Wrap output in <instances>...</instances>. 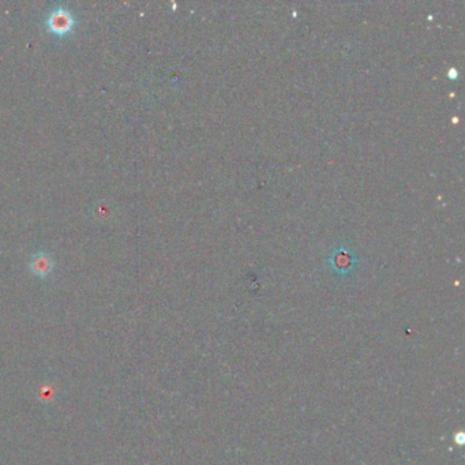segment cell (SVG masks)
I'll list each match as a JSON object with an SVG mask.
<instances>
[{"instance_id":"1","label":"cell","mask_w":465,"mask_h":465,"mask_svg":"<svg viewBox=\"0 0 465 465\" xmlns=\"http://www.w3.org/2000/svg\"><path fill=\"white\" fill-rule=\"evenodd\" d=\"M77 20L73 11L64 6H57L52 8L45 20V27L56 36L66 37L76 28Z\"/></svg>"},{"instance_id":"2","label":"cell","mask_w":465,"mask_h":465,"mask_svg":"<svg viewBox=\"0 0 465 465\" xmlns=\"http://www.w3.org/2000/svg\"><path fill=\"white\" fill-rule=\"evenodd\" d=\"M55 262L48 251H37L29 261V271L38 278H47L52 273Z\"/></svg>"},{"instance_id":"3","label":"cell","mask_w":465,"mask_h":465,"mask_svg":"<svg viewBox=\"0 0 465 465\" xmlns=\"http://www.w3.org/2000/svg\"><path fill=\"white\" fill-rule=\"evenodd\" d=\"M52 386H44L41 390H40V399L44 400V401H50L52 400Z\"/></svg>"}]
</instances>
